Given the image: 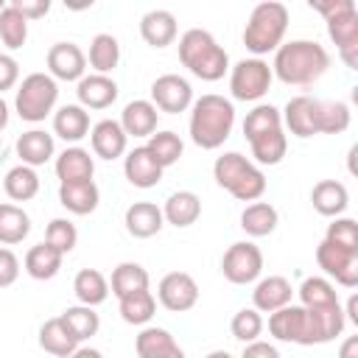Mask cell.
<instances>
[{"mask_svg": "<svg viewBox=\"0 0 358 358\" xmlns=\"http://www.w3.org/2000/svg\"><path fill=\"white\" fill-rule=\"evenodd\" d=\"M347 319L341 302L324 305V308H305V305H285L274 313H268V333L277 341L285 344H327L336 336H341Z\"/></svg>", "mask_w": 358, "mask_h": 358, "instance_id": "cell-1", "label": "cell"}, {"mask_svg": "<svg viewBox=\"0 0 358 358\" xmlns=\"http://www.w3.org/2000/svg\"><path fill=\"white\" fill-rule=\"evenodd\" d=\"M282 115V129L294 137H313V134H341L350 129L352 112L344 101H322L313 95H294Z\"/></svg>", "mask_w": 358, "mask_h": 358, "instance_id": "cell-2", "label": "cell"}, {"mask_svg": "<svg viewBox=\"0 0 358 358\" xmlns=\"http://www.w3.org/2000/svg\"><path fill=\"white\" fill-rule=\"evenodd\" d=\"M330 67V53L313 39H291L274 50L271 73L291 87H308L319 81Z\"/></svg>", "mask_w": 358, "mask_h": 358, "instance_id": "cell-3", "label": "cell"}, {"mask_svg": "<svg viewBox=\"0 0 358 358\" xmlns=\"http://www.w3.org/2000/svg\"><path fill=\"white\" fill-rule=\"evenodd\" d=\"M232 126H235V106L229 98L207 92L193 101L187 129H190V140L199 148H204V151L221 148L229 140Z\"/></svg>", "mask_w": 358, "mask_h": 358, "instance_id": "cell-4", "label": "cell"}, {"mask_svg": "<svg viewBox=\"0 0 358 358\" xmlns=\"http://www.w3.org/2000/svg\"><path fill=\"white\" fill-rule=\"evenodd\" d=\"M243 134L249 140L257 165H280L288 151V137L282 129V115L271 103H257L243 117Z\"/></svg>", "mask_w": 358, "mask_h": 358, "instance_id": "cell-5", "label": "cell"}, {"mask_svg": "<svg viewBox=\"0 0 358 358\" xmlns=\"http://www.w3.org/2000/svg\"><path fill=\"white\" fill-rule=\"evenodd\" d=\"M288 6L277 0H263L252 8L246 25H243V45L255 59H263L266 53H274L282 45V36L288 31Z\"/></svg>", "mask_w": 358, "mask_h": 358, "instance_id": "cell-6", "label": "cell"}, {"mask_svg": "<svg viewBox=\"0 0 358 358\" xmlns=\"http://www.w3.org/2000/svg\"><path fill=\"white\" fill-rule=\"evenodd\" d=\"M179 62L201 81H218L229 70L227 50L204 28H187L179 36Z\"/></svg>", "mask_w": 358, "mask_h": 358, "instance_id": "cell-7", "label": "cell"}, {"mask_svg": "<svg viewBox=\"0 0 358 358\" xmlns=\"http://www.w3.org/2000/svg\"><path fill=\"white\" fill-rule=\"evenodd\" d=\"M310 8L319 11L327 22V34L336 42L341 62L350 70H358V8L352 0H310Z\"/></svg>", "mask_w": 358, "mask_h": 358, "instance_id": "cell-8", "label": "cell"}, {"mask_svg": "<svg viewBox=\"0 0 358 358\" xmlns=\"http://www.w3.org/2000/svg\"><path fill=\"white\" fill-rule=\"evenodd\" d=\"M213 176L215 185L224 187L229 196H235L238 201H260V196L266 193V176L263 171L246 159L238 151H227L213 162Z\"/></svg>", "mask_w": 358, "mask_h": 358, "instance_id": "cell-9", "label": "cell"}, {"mask_svg": "<svg viewBox=\"0 0 358 358\" xmlns=\"http://www.w3.org/2000/svg\"><path fill=\"white\" fill-rule=\"evenodd\" d=\"M59 101V84L48 73H28L14 95V109L28 123H42Z\"/></svg>", "mask_w": 358, "mask_h": 358, "instance_id": "cell-10", "label": "cell"}, {"mask_svg": "<svg viewBox=\"0 0 358 358\" xmlns=\"http://www.w3.org/2000/svg\"><path fill=\"white\" fill-rule=\"evenodd\" d=\"M274 73L263 59H241L229 67V92L235 101H260L271 90Z\"/></svg>", "mask_w": 358, "mask_h": 358, "instance_id": "cell-11", "label": "cell"}, {"mask_svg": "<svg viewBox=\"0 0 358 358\" xmlns=\"http://www.w3.org/2000/svg\"><path fill=\"white\" fill-rule=\"evenodd\" d=\"M263 271V252L260 246H255L252 241H238L232 243L224 257H221V274L232 282V285H249L257 282Z\"/></svg>", "mask_w": 358, "mask_h": 358, "instance_id": "cell-12", "label": "cell"}, {"mask_svg": "<svg viewBox=\"0 0 358 358\" xmlns=\"http://www.w3.org/2000/svg\"><path fill=\"white\" fill-rule=\"evenodd\" d=\"M151 103L157 106V112H168V115L187 112L193 106V87L187 78L176 73H165L151 84Z\"/></svg>", "mask_w": 358, "mask_h": 358, "instance_id": "cell-13", "label": "cell"}, {"mask_svg": "<svg viewBox=\"0 0 358 358\" xmlns=\"http://www.w3.org/2000/svg\"><path fill=\"white\" fill-rule=\"evenodd\" d=\"M316 263L338 285H344V288L358 285V252H350V249H341L330 241H322L316 246Z\"/></svg>", "mask_w": 358, "mask_h": 358, "instance_id": "cell-14", "label": "cell"}, {"mask_svg": "<svg viewBox=\"0 0 358 358\" xmlns=\"http://www.w3.org/2000/svg\"><path fill=\"white\" fill-rule=\"evenodd\" d=\"M157 299L171 313H185L199 302V285L187 271H171L157 285Z\"/></svg>", "mask_w": 358, "mask_h": 358, "instance_id": "cell-15", "label": "cell"}, {"mask_svg": "<svg viewBox=\"0 0 358 358\" xmlns=\"http://www.w3.org/2000/svg\"><path fill=\"white\" fill-rule=\"evenodd\" d=\"M45 62H48V76L53 81H81L87 76V53L76 42L50 45Z\"/></svg>", "mask_w": 358, "mask_h": 358, "instance_id": "cell-16", "label": "cell"}, {"mask_svg": "<svg viewBox=\"0 0 358 358\" xmlns=\"http://www.w3.org/2000/svg\"><path fill=\"white\" fill-rule=\"evenodd\" d=\"M90 145H92V154L95 157H101V159H117V157L126 154L129 137H126V131L120 129L117 120L103 117V120H98L90 129Z\"/></svg>", "mask_w": 358, "mask_h": 358, "instance_id": "cell-17", "label": "cell"}, {"mask_svg": "<svg viewBox=\"0 0 358 358\" xmlns=\"http://www.w3.org/2000/svg\"><path fill=\"white\" fill-rule=\"evenodd\" d=\"M291 296H294V288L285 277L280 274H268L263 280L255 282V291H252V308L260 310V313H274L285 305H291Z\"/></svg>", "mask_w": 358, "mask_h": 358, "instance_id": "cell-18", "label": "cell"}, {"mask_svg": "<svg viewBox=\"0 0 358 358\" xmlns=\"http://www.w3.org/2000/svg\"><path fill=\"white\" fill-rule=\"evenodd\" d=\"M123 173L129 179V185L140 187V190H148V187H157L159 179H162V168L157 165V159L148 154L145 145H137L131 148L126 157H123Z\"/></svg>", "mask_w": 358, "mask_h": 358, "instance_id": "cell-19", "label": "cell"}, {"mask_svg": "<svg viewBox=\"0 0 358 358\" xmlns=\"http://www.w3.org/2000/svg\"><path fill=\"white\" fill-rule=\"evenodd\" d=\"M310 204L324 218H341V213L350 207V190L338 179H322L310 190Z\"/></svg>", "mask_w": 358, "mask_h": 358, "instance_id": "cell-20", "label": "cell"}, {"mask_svg": "<svg viewBox=\"0 0 358 358\" xmlns=\"http://www.w3.org/2000/svg\"><path fill=\"white\" fill-rule=\"evenodd\" d=\"M95 173V159L87 148L81 145H67L59 157H56V176L59 185H70V182H90Z\"/></svg>", "mask_w": 358, "mask_h": 358, "instance_id": "cell-21", "label": "cell"}, {"mask_svg": "<svg viewBox=\"0 0 358 358\" xmlns=\"http://www.w3.org/2000/svg\"><path fill=\"white\" fill-rule=\"evenodd\" d=\"M176 34H179L176 17L168 8L145 11L143 20H140V36L151 48H168V45H173L176 42Z\"/></svg>", "mask_w": 358, "mask_h": 358, "instance_id": "cell-22", "label": "cell"}, {"mask_svg": "<svg viewBox=\"0 0 358 358\" xmlns=\"http://www.w3.org/2000/svg\"><path fill=\"white\" fill-rule=\"evenodd\" d=\"M76 95H78V106H84V109H106L117 101V84L109 76L90 73L78 81Z\"/></svg>", "mask_w": 358, "mask_h": 358, "instance_id": "cell-23", "label": "cell"}, {"mask_svg": "<svg viewBox=\"0 0 358 358\" xmlns=\"http://www.w3.org/2000/svg\"><path fill=\"white\" fill-rule=\"evenodd\" d=\"M157 117H159L157 106H154L151 101L137 98V101H129V103L123 106L117 123H120V129L126 131V137H151V134L157 131Z\"/></svg>", "mask_w": 358, "mask_h": 358, "instance_id": "cell-24", "label": "cell"}, {"mask_svg": "<svg viewBox=\"0 0 358 358\" xmlns=\"http://www.w3.org/2000/svg\"><path fill=\"white\" fill-rule=\"evenodd\" d=\"M123 224H126V232L131 238H154L165 224L162 207H157L154 201H134L126 207Z\"/></svg>", "mask_w": 358, "mask_h": 358, "instance_id": "cell-25", "label": "cell"}, {"mask_svg": "<svg viewBox=\"0 0 358 358\" xmlns=\"http://www.w3.org/2000/svg\"><path fill=\"white\" fill-rule=\"evenodd\" d=\"M17 157H20V165H28V168H39L45 165L53 154H56V143H53V134L42 131V129H31V131H22L17 137Z\"/></svg>", "mask_w": 358, "mask_h": 358, "instance_id": "cell-26", "label": "cell"}, {"mask_svg": "<svg viewBox=\"0 0 358 358\" xmlns=\"http://www.w3.org/2000/svg\"><path fill=\"white\" fill-rule=\"evenodd\" d=\"M134 350L140 358H187L165 327H143L134 341Z\"/></svg>", "mask_w": 358, "mask_h": 358, "instance_id": "cell-27", "label": "cell"}, {"mask_svg": "<svg viewBox=\"0 0 358 358\" xmlns=\"http://www.w3.org/2000/svg\"><path fill=\"white\" fill-rule=\"evenodd\" d=\"M101 201V190L98 185L90 182H70V185H59V204L73 213V215H90L98 210Z\"/></svg>", "mask_w": 358, "mask_h": 358, "instance_id": "cell-28", "label": "cell"}, {"mask_svg": "<svg viewBox=\"0 0 358 358\" xmlns=\"http://www.w3.org/2000/svg\"><path fill=\"white\" fill-rule=\"evenodd\" d=\"M53 134L62 137L64 143H78L90 134V115L78 103L59 106L53 112Z\"/></svg>", "mask_w": 358, "mask_h": 358, "instance_id": "cell-29", "label": "cell"}, {"mask_svg": "<svg viewBox=\"0 0 358 358\" xmlns=\"http://www.w3.org/2000/svg\"><path fill=\"white\" fill-rule=\"evenodd\" d=\"M201 215V199L193 193V190H176L165 199V207H162V218L168 224H173L176 229H185L190 224H196Z\"/></svg>", "mask_w": 358, "mask_h": 358, "instance_id": "cell-30", "label": "cell"}, {"mask_svg": "<svg viewBox=\"0 0 358 358\" xmlns=\"http://www.w3.org/2000/svg\"><path fill=\"white\" fill-rule=\"evenodd\" d=\"M277 224H280L277 207L268 204V201H252L241 213V229L249 238H266V235H271L277 229Z\"/></svg>", "mask_w": 358, "mask_h": 358, "instance_id": "cell-31", "label": "cell"}, {"mask_svg": "<svg viewBox=\"0 0 358 358\" xmlns=\"http://www.w3.org/2000/svg\"><path fill=\"white\" fill-rule=\"evenodd\" d=\"M39 347L56 358H70L78 350V341L73 338V333L67 330V324L62 322V316L48 319L39 327Z\"/></svg>", "mask_w": 358, "mask_h": 358, "instance_id": "cell-32", "label": "cell"}, {"mask_svg": "<svg viewBox=\"0 0 358 358\" xmlns=\"http://www.w3.org/2000/svg\"><path fill=\"white\" fill-rule=\"evenodd\" d=\"M62 260H64V255L42 241V243H36V246H31L25 252L22 266H25L28 277H34V280H53L59 274V268H62Z\"/></svg>", "mask_w": 358, "mask_h": 358, "instance_id": "cell-33", "label": "cell"}, {"mask_svg": "<svg viewBox=\"0 0 358 358\" xmlns=\"http://www.w3.org/2000/svg\"><path fill=\"white\" fill-rule=\"evenodd\" d=\"M73 294H76L78 305L98 308L109 296V282L98 268H81L76 274V280H73Z\"/></svg>", "mask_w": 358, "mask_h": 358, "instance_id": "cell-34", "label": "cell"}, {"mask_svg": "<svg viewBox=\"0 0 358 358\" xmlns=\"http://www.w3.org/2000/svg\"><path fill=\"white\" fill-rule=\"evenodd\" d=\"M87 62L98 76H109L120 64V42L112 34H95L90 42Z\"/></svg>", "mask_w": 358, "mask_h": 358, "instance_id": "cell-35", "label": "cell"}, {"mask_svg": "<svg viewBox=\"0 0 358 358\" xmlns=\"http://www.w3.org/2000/svg\"><path fill=\"white\" fill-rule=\"evenodd\" d=\"M31 232V218L17 204H0V246L22 243Z\"/></svg>", "mask_w": 358, "mask_h": 358, "instance_id": "cell-36", "label": "cell"}, {"mask_svg": "<svg viewBox=\"0 0 358 358\" xmlns=\"http://www.w3.org/2000/svg\"><path fill=\"white\" fill-rule=\"evenodd\" d=\"M145 288H148V271H145L140 263L126 260V263H117V266H115L109 291H112L117 299H123V296H129V294H134V291H145Z\"/></svg>", "mask_w": 358, "mask_h": 358, "instance_id": "cell-37", "label": "cell"}, {"mask_svg": "<svg viewBox=\"0 0 358 358\" xmlns=\"http://www.w3.org/2000/svg\"><path fill=\"white\" fill-rule=\"evenodd\" d=\"M62 322L67 324V330L73 333V338L78 344L87 341V338H92L101 330V316L90 305H70V308H64L62 310Z\"/></svg>", "mask_w": 358, "mask_h": 358, "instance_id": "cell-38", "label": "cell"}, {"mask_svg": "<svg viewBox=\"0 0 358 358\" xmlns=\"http://www.w3.org/2000/svg\"><path fill=\"white\" fill-rule=\"evenodd\" d=\"M145 148H148V154L157 159V165L165 171V168H171V165L179 162V157H182V151H185V143H182V137H179L176 131L165 129V131H154V134L148 137Z\"/></svg>", "mask_w": 358, "mask_h": 358, "instance_id": "cell-39", "label": "cell"}, {"mask_svg": "<svg viewBox=\"0 0 358 358\" xmlns=\"http://www.w3.org/2000/svg\"><path fill=\"white\" fill-rule=\"evenodd\" d=\"M3 190L11 201H31L39 193V176L28 165H14L3 179Z\"/></svg>", "mask_w": 358, "mask_h": 358, "instance_id": "cell-40", "label": "cell"}, {"mask_svg": "<svg viewBox=\"0 0 358 358\" xmlns=\"http://www.w3.org/2000/svg\"><path fill=\"white\" fill-rule=\"evenodd\" d=\"M117 308H120V316H123L126 324H137V327H140V324H148V322L154 319V313H157V299H154V294L145 288V291H134V294L117 299Z\"/></svg>", "mask_w": 358, "mask_h": 358, "instance_id": "cell-41", "label": "cell"}, {"mask_svg": "<svg viewBox=\"0 0 358 358\" xmlns=\"http://www.w3.org/2000/svg\"><path fill=\"white\" fill-rule=\"evenodd\" d=\"M0 39L8 50H20L28 39V20L11 3L0 11Z\"/></svg>", "mask_w": 358, "mask_h": 358, "instance_id": "cell-42", "label": "cell"}, {"mask_svg": "<svg viewBox=\"0 0 358 358\" xmlns=\"http://www.w3.org/2000/svg\"><path fill=\"white\" fill-rule=\"evenodd\" d=\"M299 299L305 308H324V305H336L338 294L327 277H305L299 285Z\"/></svg>", "mask_w": 358, "mask_h": 358, "instance_id": "cell-43", "label": "cell"}, {"mask_svg": "<svg viewBox=\"0 0 358 358\" xmlns=\"http://www.w3.org/2000/svg\"><path fill=\"white\" fill-rule=\"evenodd\" d=\"M45 243H50L56 252L62 255H70L78 243V229L70 218H53L45 229Z\"/></svg>", "mask_w": 358, "mask_h": 358, "instance_id": "cell-44", "label": "cell"}, {"mask_svg": "<svg viewBox=\"0 0 358 358\" xmlns=\"http://www.w3.org/2000/svg\"><path fill=\"white\" fill-rule=\"evenodd\" d=\"M229 330H232V338H238V341H243V344L257 341L260 333H263V316H260V310H255V308H241V310L232 316Z\"/></svg>", "mask_w": 358, "mask_h": 358, "instance_id": "cell-45", "label": "cell"}, {"mask_svg": "<svg viewBox=\"0 0 358 358\" xmlns=\"http://www.w3.org/2000/svg\"><path fill=\"white\" fill-rule=\"evenodd\" d=\"M324 241H330L341 249L358 252V224L352 218H333V224H327Z\"/></svg>", "mask_w": 358, "mask_h": 358, "instance_id": "cell-46", "label": "cell"}, {"mask_svg": "<svg viewBox=\"0 0 358 358\" xmlns=\"http://www.w3.org/2000/svg\"><path fill=\"white\" fill-rule=\"evenodd\" d=\"M17 277H20V257L8 246H0V288L14 285Z\"/></svg>", "mask_w": 358, "mask_h": 358, "instance_id": "cell-47", "label": "cell"}, {"mask_svg": "<svg viewBox=\"0 0 358 358\" xmlns=\"http://www.w3.org/2000/svg\"><path fill=\"white\" fill-rule=\"evenodd\" d=\"M20 81V62L11 53H0V95Z\"/></svg>", "mask_w": 358, "mask_h": 358, "instance_id": "cell-48", "label": "cell"}, {"mask_svg": "<svg viewBox=\"0 0 358 358\" xmlns=\"http://www.w3.org/2000/svg\"><path fill=\"white\" fill-rule=\"evenodd\" d=\"M11 6L31 22V20H39L50 11V0H11Z\"/></svg>", "mask_w": 358, "mask_h": 358, "instance_id": "cell-49", "label": "cell"}, {"mask_svg": "<svg viewBox=\"0 0 358 358\" xmlns=\"http://www.w3.org/2000/svg\"><path fill=\"white\" fill-rule=\"evenodd\" d=\"M241 358H282V355H280V350H277L274 344L257 338V341H249V344L243 347Z\"/></svg>", "mask_w": 358, "mask_h": 358, "instance_id": "cell-50", "label": "cell"}, {"mask_svg": "<svg viewBox=\"0 0 358 358\" xmlns=\"http://www.w3.org/2000/svg\"><path fill=\"white\" fill-rule=\"evenodd\" d=\"M338 358H358V336H347L338 347Z\"/></svg>", "mask_w": 358, "mask_h": 358, "instance_id": "cell-51", "label": "cell"}, {"mask_svg": "<svg viewBox=\"0 0 358 358\" xmlns=\"http://www.w3.org/2000/svg\"><path fill=\"white\" fill-rule=\"evenodd\" d=\"M70 358H103V352H101V350H95V347H78Z\"/></svg>", "mask_w": 358, "mask_h": 358, "instance_id": "cell-52", "label": "cell"}, {"mask_svg": "<svg viewBox=\"0 0 358 358\" xmlns=\"http://www.w3.org/2000/svg\"><path fill=\"white\" fill-rule=\"evenodd\" d=\"M344 319H350V322L358 324V299H355V296H350V302H347V308H344Z\"/></svg>", "mask_w": 358, "mask_h": 358, "instance_id": "cell-53", "label": "cell"}, {"mask_svg": "<svg viewBox=\"0 0 358 358\" xmlns=\"http://www.w3.org/2000/svg\"><path fill=\"white\" fill-rule=\"evenodd\" d=\"M8 126V103L3 101V95H0V131Z\"/></svg>", "mask_w": 358, "mask_h": 358, "instance_id": "cell-54", "label": "cell"}, {"mask_svg": "<svg viewBox=\"0 0 358 358\" xmlns=\"http://www.w3.org/2000/svg\"><path fill=\"white\" fill-rule=\"evenodd\" d=\"M204 358H235V355H229L227 350H213V352H207Z\"/></svg>", "mask_w": 358, "mask_h": 358, "instance_id": "cell-55", "label": "cell"}, {"mask_svg": "<svg viewBox=\"0 0 358 358\" xmlns=\"http://www.w3.org/2000/svg\"><path fill=\"white\" fill-rule=\"evenodd\" d=\"M3 159H6V145H3V140H0V165H3Z\"/></svg>", "mask_w": 358, "mask_h": 358, "instance_id": "cell-56", "label": "cell"}, {"mask_svg": "<svg viewBox=\"0 0 358 358\" xmlns=\"http://www.w3.org/2000/svg\"><path fill=\"white\" fill-rule=\"evenodd\" d=\"M6 6H8V3H6V0H0V11H3V8H6Z\"/></svg>", "mask_w": 358, "mask_h": 358, "instance_id": "cell-57", "label": "cell"}]
</instances>
